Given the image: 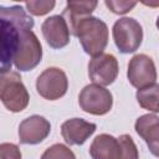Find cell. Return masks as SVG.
Instances as JSON below:
<instances>
[{
  "mask_svg": "<svg viewBox=\"0 0 159 159\" xmlns=\"http://www.w3.org/2000/svg\"><path fill=\"white\" fill-rule=\"evenodd\" d=\"M155 25H157V27H158V30H159V16H158V19H157V24H155Z\"/></svg>",
  "mask_w": 159,
  "mask_h": 159,
  "instance_id": "7402d4cb",
  "label": "cell"
},
{
  "mask_svg": "<svg viewBox=\"0 0 159 159\" xmlns=\"http://www.w3.org/2000/svg\"><path fill=\"white\" fill-rule=\"evenodd\" d=\"M135 97L143 109L159 113V83H153L138 89Z\"/></svg>",
  "mask_w": 159,
  "mask_h": 159,
  "instance_id": "2e32d148",
  "label": "cell"
},
{
  "mask_svg": "<svg viewBox=\"0 0 159 159\" xmlns=\"http://www.w3.org/2000/svg\"><path fill=\"white\" fill-rule=\"evenodd\" d=\"M41 159H76V155L67 145L57 143L48 147L41 155Z\"/></svg>",
  "mask_w": 159,
  "mask_h": 159,
  "instance_id": "e0dca14e",
  "label": "cell"
},
{
  "mask_svg": "<svg viewBox=\"0 0 159 159\" xmlns=\"http://www.w3.org/2000/svg\"><path fill=\"white\" fill-rule=\"evenodd\" d=\"M42 58V46L37 36L31 30H25L20 34L19 43L14 56L16 70L26 72L34 70Z\"/></svg>",
  "mask_w": 159,
  "mask_h": 159,
  "instance_id": "5b68a950",
  "label": "cell"
},
{
  "mask_svg": "<svg viewBox=\"0 0 159 159\" xmlns=\"http://www.w3.org/2000/svg\"><path fill=\"white\" fill-rule=\"evenodd\" d=\"M97 5V1H67L62 16L66 20L70 32L72 35H75L80 22L91 16Z\"/></svg>",
  "mask_w": 159,
  "mask_h": 159,
  "instance_id": "9a60e30c",
  "label": "cell"
},
{
  "mask_svg": "<svg viewBox=\"0 0 159 159\" xmlns=\"http://www.w3.org/2000/svg\"><path fill=\"white\" fill-rule=\"evenodd\" d=\"M78 103L82 111L93 116H104L107 114L113 106L112 93L96 83L87 84L80 92Z\"/></svg>",
  "mask_w": 159,
  "mask_h": 159,
  "instance_id": "8992f818",
  "label": "cell"
},
{
  "mask_svg": "<svg viewBox=\"0 0 159 159\" xmlns=\"http://www.w3.org/2000/svg\"><path fill=\"white\" fill-rule=\"evenodd\" d=\"M51 132L50 122L42 116H30L19 125V140L22 144H39Z\"/></svg>",
  "mask_w": 159,
  "mask_h": 159,
  "instance_id": "30bf717a",
  "label": "cell"
},
{
  "mask_svg": "<svg viewBox=\"0 0 159 159\" xmlns=\"http://www.w3.org/2000/svg\"><path fill=\"white\" fill-rule=\"evenodd\" d=\"M137 134L144 139L150 153L159 158V117L155 114L140 116L134 124Z\"/></svg>",
  "mask_w": 159,
  "mask_h": 159,
  "instance_id": "5bb4252c",
  "label": "cell"
},
{
  "mask_svg": "<svg viewBox=\"0 0 159 159\" xmlns=\"http://www.w3.org/2000/svg\"><path fill=\"white\" fill-rule=\"evenodd\" d=\"M36 89L37 93L47 101L60 99L68 89L67 76L58 67H48L37 77Z\"/></svg>",
  "mask_w": 159,
  "mask_h": 159,
  "instance_id": "52a82bcc",
  "label": "cell"
},
{
  "mask_svg": "<svg viewBox=\"0 0 159 159\" xmlns=\"http://www.w3.org/2000/svg\"><path fill=\"white\" fill-rule=\"evenodd\" d=\"M75 36L80 40L84 52L92 57L102 55L108 43L107 24L94 16H89L80 22Z\"/></svg>",
  "mask_w": 159,
  "mask_h": 159,
  "instance_id": "7a4b0ae2",
  "label": "cell"
},
{
  "mask_svg": "<svg viewBox=\"0 0 159 159\" xmlns=\"http://www.w3.org/2000/svg\"><path fill=\"white\" fill-rule=\"evenodd\" d=\"M92 159H123V144L119 138L103 133L97 135L91 147Z\"/></svg>",
  "mask_w": 159,
  "mask_h": 159,
  "instance_id": "4fadbf2b",
  "label": "cell"
},
{
  "mask_svg": "<svg viewBox=\"0 0 159 159\" xmlns=\"http://www.w3.org/2000/svg\"><path fill=\"white\" fill-rule=\"evenodd\" d=\"M0 99L2 104L14 113L21 112L27 107L30 96L17 72L9 71L1 73Z\"/></svg>",
  "mask_w": 159,
  "mask_h": 159,
  "instance_id": "3957f363",
  "label": "cell"
},
{
  "mask_svg": "<svg viewBox=\"0 0 159 159\" xmlns=\"http://www.w3.org/2000/svg\"><path fill=\"white\" fill-rule=\"evenodd\" d=\"M119 72L118 61L111 53H102L92 60L88 63V76L91 81L99 86L112 84Z\"/></svg>",
  "mask_w": 159,
  "mask_h": 159,
  "instance_id": "9c48e42d",
  "label": "cell"
},
{
  "mask_svg": "<svg viewBox=\"0 0 159 159\" xmlns=\"http://www.w3.org/2000/svg\"><path fill=\"white\" fill-rule=\"evenodd\" d=\"M1 22V73L11 71L15 51L19 43L20 34L25 30H32L34 19L26 14L21 5L0 7Z\"/></svg>",
  "mask_w": 159,
  "mask_h": 159,
  "instance_id": "6da1fadb",
  "label": "cell"
},
{
  "mask_svg": "<svg viewBox=\"0 0 159 159\" xmlns=\"http://www.w3.org/2000/svg\"><path fill=\"white\" fill-rule=\"evenodd\" d=\"M104 4L113 14H118V15L129 12L137 5L135 1H113V0H106Z\"/></svg>",
  "mask_w": 159,
  "mask_h": 159,
  "instance_id": "ffe728a7",
  "label": "cell"
},
{
  "mask_svg": "<svg viewBox=\"0 0 159 159\" xmlns=\"http://www.w3.org/2000/svg\"><path fill=\"white\" fill-rule=\"evenodd\" d=\"M97 129L94 123L82 118H71L62 123L61 134L65 142L70 145H82Z\"/></svg>",
  "mask_w": 159,
  "mask_h": 159,
  "instance_id": "7c38bea8",
  "label": "cell"
},
{
  "mask_svg": "<svg viewBox=\"0 0 159 159\" xmlns=\"http://www.w3.org/2000/svg\"><path fill=\"white\" fill-rule=\"evenodd\" d=\"M127 77L130 84L138 89L155 83L157 68L154 61L145 53L133 56L128 63Z\"/></svg>",
  "mask_w": 159,
  "mask_h": 159,
  "instance_id": "ba28073f",
  "label": "cell"
},
{
  "mask_svg": "<svg viewBox=\"0 0 159 159\" xmlns=\"http://www.w3.org/2000/svg\"><path fill=\"white\" fill-rule=\"evenodd\" d=\"M56 5V1L53 0H50V1H26L25 2V6H26V10L35 15V16H42V15H46L48 14L51 10H53Z\"/></svg>",
  "mask_w": 159,
  "mask_h": 159,
  "instance_id": "ac0fdd59",
  "label": "cell"
},
{
  "mask_svg": "<svg viewBox=\"0 0 159 159\" xmlns=\"http://www.w3.org/2000/svg\"><path fill=\"white\" fill-rule=\"evenodd\" d=\"M42 35L50 47L58 50L68 45L70 29L62 15H52L47 17L41 25Z\"/></svg>",
  "mask_w": 159,
  "mask_h": 159,
  "instance_id": "8fae6325",
  "label": "cell"
},
{
  "mask_svg": "<svg viewBox=\"0 0 159 159\" xmlns=\"http://www.w3.org/2000/svg\"><path fill=\"white\" fill-rule=\"evenodd\" d=\"M112 35L117 48L122 53L135 52L143 41L142 25L133 17L125 16L117 20L112 27Z\"/></svg>",
  "mask_w": 159,
  "mask_h": 159,
  "instance_id": "277c9868",
  "label": "cell"
},
{
  "mask_svg": "<svg viewBox=\"0 0 159 159\" xmlns=\"http://www.w3.org/2000/svg\"><path fill=\"white\" fill-rule=\"evenodd\" d=\"M119 139L123 144V159H139L138 148L133 138L128 134H122L119 135Z\"/></svg>",
  "mask_w": 159,
  "mask_h": 159,
  "instance_id": "d6986e66",
  "label": "cell"
},
{
  "mask_svg": "<svg viewBox=\"0 0 159 159\" xmlns=\"http://www.w3.org/2000/svg\"><path fill=\"white\" fill-rule=\"evenodd\" d=\"M0 154L1 159H21V152L14 143H1Z\"/></svg>",
  "mask_w": 159,
  "mask_h": 159,
  "instance_id": "44dd1931",
  "label": "cell"
}]
</instances>
